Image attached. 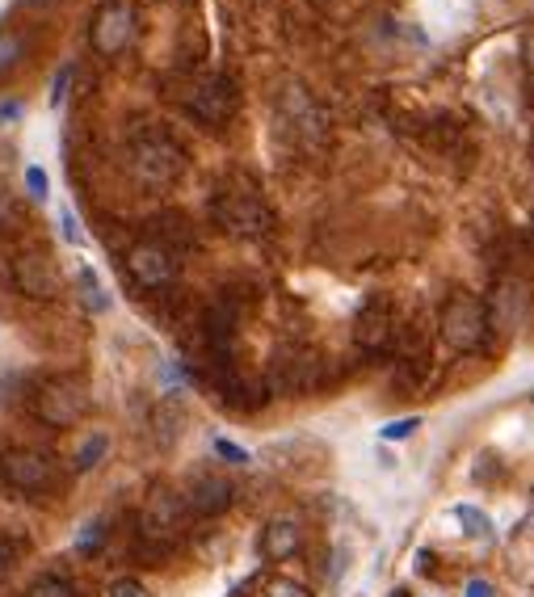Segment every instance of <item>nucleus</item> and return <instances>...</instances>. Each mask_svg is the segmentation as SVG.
Wrapping results in <instances>:
<instances>
[{
	"instance_id": "f257e3e1",
	"label": "nucleus",
	"mask_w": 534,
	"mask_h": 597,
	"mask_svg": "<svg viewBox=\"0 0 534 597\" xmlns=\"http://www.w3.org/2000/svg\"><path fill=\"white\" fill-rule=\"evenodd\" d=\"M127 160H131V173L148 185H169L186 173V152L181 143L156 127V122H139V127L127 135Z\"/></svg>"
},
{
	"instance_id": "f03ea898",
	"label": "nucleus",
	"mask_w": 534,
	"mask_h": 597,
	"mask_svg": "<svg viewBox=\"0 0 534 597\" xmlns=\"http://www.w3.org/2000/svg\"><path fill=\"white\" fill-rule=\"evenodd\" d=\"M488 303L480 295H467V291H455L442 307V320H438V333L442 341L455 349V354H471V349H480V341L488 337Z\"/></svg>"
},
{
	"instance_id": "7ed1b4c3",
	"label": "nucleus",
	"mask_w": 534,
	"mask_h": 597,
	"mask_svg": "<svg viewBox=\"0 0 534 597\" xmlns=\"http://www.w3.org/2000/svg\"><path fill=\"white\" fill-rule=\"evenodd\" d=\"M186 526H190V509H186V497H181V492L156 488L139 509V539L156 551L173 547L181 534H186Z\"/></svg>"
},
{
	"instance_id": "20e7f679",
	"label": "nucleus",
	"mask_w": 534,
	"mask_h": 597,
	"mask_svg": "<svg viewBox=\"0 0 534 597\" xmlns=\"http://www.w3.org/2000/svg\"><path fill=\"white\" fill-rule=\"evenodd\" d=\"M211 215L223 232L244 236V240H261L274 228V211L249 190H219L211 202Z\"/></svg>"
},
{
	"instance_id": "39448f33",
	"label": "nucleus",
	"mask_w": 534,
	"mask_h": 597,
	"mask_svg": "<svg viewBox=\"0 0 534 597\" xmlns=\"http://www.w3.org/2000/svg\"><path fill=\"white\" fill-rule=\"evenodd\" d=\"M85 413H89V391H85V383H80V379L55 375L47 383H38V391H34V417L43 421V425L68 429Z\"/></svg>"
},
{
	"instance_id": "423d86ee",
	"label": "nucleus",
	"mask_w": 534,
	"mask_h": 597,
	"mask_svg": "<svg viewBox=\"0 0 534 597\" xmlns=\"http://www.w3.org/2000/svg\"><path fill=\"white\" fill-rule=\"evenodd\" d=\"M0 480H5L13 492L22 497H34V492H51L59 480V463L47 455V450L34 446H17L0 455Z\"/></svg>"
},
{
	"instance_id": "0eeeda50",
	"label": "nucleus",
	"mask_w": 534,
	"mask_h": 597,
	"mask_svg": "<svg viewBox=\"0 0 534 597\" xmlns=\"http://www.w3.org/2000/svg\"><path fill=\"white\" fill-rule=\"evenodd\" d=\"M400 333V320H396V307L387 295H371L362 307H358V316H354V341L366 349V354H387L392 349Z\"/></svg>"
},
{
	"instance_id": "6e6552de",
	"label": "nucleus",
	"mask_w": 534,
	"mask_h": 597,
	"mask_svg": "<svg viewBox=\"0 0 534 597\" xmlns=\"http://www.w3.org/2000/svg\"><path fill=\"white\" fill-rule=\"evenodd\" d=\"M186 110L198 118V122H207V127H219V122H228L236 114V85L228 76H202L194 80V85L186 89Z\"/></svg>"
},
{
	"instance_id": "1a4fd4ad",
	"label": "nucleus",
	"mask_w": 534,
	"mask_h": 597,
	"mask_svg": "<svg viewBox=\"0 0 534 597\" xmlns=\"http://www.w3.org/2000/svg\"><path fill=\"white\" fill-rule=\"evenodd\" d=\"M127 274L143 291H164L177 278V257L164 244H135L127 253Z\"/></svg>"
},
{
	"instance_id": "9d476101",
	"label": "nucleus",
	"mask_w": 534,
	"mask_h": 597,
	"mask_svg": "<svg viewBox=\"0 0 534 597\" xmlns=\"http://www.w3.org/2000/svg\"><path fill=\"white\" fill-rule=\"evenodd\" d=\"M135 38V9L131 0H106L93 22V47L97 55H118L127 51V43Z\"/></svg>"
},
{
	"instance_id": "9b49d317",
	"label": "nucleus",
	"mask_w": 534,
	"mask_h": 597,
	"mask_svg": "<svg viewBox=\"0 0 534 597\" xmlns=\"http://www.w3.org/2000/svg\"><path fill=\"white\" fill-rule=\"evenodd\" d=\"M13 282H17V291L38 299V303H47L59 295V270H55V261L43 257V253H22L13 261Z\"/></svg>"
},
{
	"instance_id": "f8f14e48",
	"label": "nucleus",
	"mask_w": 534,
	"mask_h": 597,
	"mask_svg": "<svg viewBox=\"0 0 534 597\" xmlns=\"http://www.w3.org/2000/svg\"><path fill=\"white\" fill-rule=\"evenodd\" d=\"M282 122L291 127L303 143H320L328 135V118L303 89H286L282 93Z\"/></svg>"
},
{
	"instance_id": "ddd939ff",
	"label": "nucleus",
	"mask_w": 534,
	"mask_h": 597,
	"mask_svg": "<svg viewBox=\"0 0 534 597\" xmlns=\"http://www.w3.org/2000/svg\"><path fill=\"white\" fill-rule=\"evenodd\" d=\"M181 497H186L190 518H219V513L232 505L236 488H232V480H223V476H198L186 492H181Z\"/></svg>"
},
{
	"instance_id": "4468645a",
	"label": "nucleus",
	"mask_w": 534,
	"mask_h": 597,
	"mask_svg": "<svg viewBox=\"0 0 534 597\" xmlns=\"http://www.w3.org/2000/svg\"><path fill=\"white\" fill-rule=\"evenodd\" d=\"M299 543H303L299 522L295 518H274V522H265L261 539H257V551H261V560L278 564V560H291V555L299 551Z\"/></svg>"
},
{
	"instance_id": "2eb2a0df",
	"label": "nucleus",
	"mask_w": 534,
	"mask_h": 597,
	"mask_svg": "<svg viewBox=\"0 0 534 597\" xmlns=\"http://www.w3.org/2000/svg\"><path fill=\"white\" fill-rule=\"evenodd\" d=\"M26 597H80L76 581L68 572H43V576H34Z\"/></svg>"
},
{
	"instance_id": "dca6fc26",
	"label": "nucleus",
	"mask_w": 534,
	"mask_h": 597,
	"mask_svg": "<svg viewBox=\"0 0 534 597\" xmlns=\"http://www.w3.org/2000/svg\"><path fill=\"white\" fill-rule=\"evenodd\" d=\"M110 455V434H101V429H97V434H89L85 442H80L76 446V455H72V467L76 471H93L101 459H106Z\"/></svg>"
},
{
	"instance_id": "f3484780",
	"label": "nucleus",
	"mask_w": 534,
	"mask_h": 597,
	"mask_svg": "<svg viewBox=\"0 0 534 597\" xmlns=\"http://www.w3.org/2000/svg\"><path fill=\"white\" fill-rule=\"evenodd\" d=\"M253 597H312L307 585H299L295 576H261L253 585Z\"/></svg>"
},
{
	"instance_id": "a211bd4d",
	"label": "nucleus",
	"mask_w": 534,
	"mask_h": 597,
	"mask_svg": "<svg viewBox=\"0 0 534 597\" xmlns=\"http://www.w3.org/2000/svg\"><path fill=\"white\" fill-rule=\"evenodd\" d=\"M455 518L463 522V534H467V539H480V543L492 539V518H488L484 509H476V505H459V509H455Z\"/></svg>"
},
{
	"instance_id": "6ab92c4d",
	"label": "nucleus",
	"mask_w": 534,
	"mask_h": 597,
	"mask_svg": "<svg viewBox=\"0 0 534 597\" xmlns=\"http://www.w3.org/2000/svg\"><path fill=\"white\" fill-rule=\"evenodd\" d=\"M80 299H85V307L89 312H106L110 307V299H106V291H101V282H97V274L93 270H80Z\"/></svg>"
},
{
	"instance_id": "aec40b11",
	"label": "nucleus",
	"mask_w": 534,
	"mask_h": 597,
	"mask_svg": "<svg viewBox=\"0 0 534 597\" xmlns=\"http://www.w3.org/2000/svg\"><path fill=\"white\" fill-rule=\"evenodd\" d=\"M22 55H26L22 38H17L13 30H0V76H9L17 64H22Z\"/></svg>"
},
{
	"instance_id": "412c9836",
	"label": "nucleus",
	"mask_w": 534,
	"mask_h": 597,
	"mask_svg": "<svg viewBox=\"0 0 534 597\" xmlns=\"http://www.w3.org/2000/svg\"><path fill=\"white\" fill-rule=\"evenodd\" d=\"M101 543H106V522H89L85 530H80L76 551H80V555H89V551H97Z\"/></svg>"
},
{
	"instance_id": "4be33fe9",
	"label": "nucleus",
	"mask_w": 534,
	"mask_h": 597,
	"mask_svg": "<svg viewBox=\"0 0 534 597\" xmlns=\"http://www.w3.org/2000/svg\"><path fill=\"white\" fill-rule=\"evenodd\" d=\"M17 551H22V543L13 539V534H0V581L13 572V564H17Z\"/></svg>"
},
{
	"instance_id": "5701e85b",
	"label": "nucleus",
	"mask_w": 534,
	"mask_h": 597,
	"mask_svg": "<svg viewBox=\"0 0 534 597\" xmlns=\"http://www.w3.org/2000/svg\"><path fill=\"white\" fill-rule=\"evenodd\" d=\"M417 429H421V417H404V421L383 425V438H387V442H404V438H413Z\"/></svg>"
},
{
	"instance_id": "b1692460",
	"label": "nucleus",
	"mask_w": 534,
	"mask_h": 597,
	"mask_svg": "<svg viewBox=\"0 0 534 597\" xmlns=\"http://www.w3.org/2000/svg\"><path fill=\"white\" fill-rule=\"evenodd\" d=\"M215 455H219V459H228V463H236V467L249 463V450H240V446L228 442V438H215Z\"/></svg>"
},
{
	"instance_id": "393cba45",
	"label": "nucleus",
	"mask_w": 534,
	"mask_h": 597,
	"mask_svg": "<svg viewBox=\"0 0 534 597\" xmlns=\"http://www.w3.org/2000/svg\"><path fill=\"white\" fill-rule=\"evenodd\" d=\"M72 76H76V68H72V64H68L64 72L55 76V85H51V106H55V110L64 106V101H68V85H72Z\"/></svg>"
},
{
	"instance_id": "a878e982",
	"label": "nucleus",
	"mask_w": 534,
	"mask_h": 597,
	"mask_svg": "<svg viewBox=\"0 0 534 597\" xmlns=\"http://www.w3.org/2000/svg\"><path fill=\"white\" fill-rule=\"evenodd\" d=\"M26 185H30V198L34 202H47V173L38 169V164H30V169H26Z\"/></svg>"
},
{
	"instance_id": "bb28decb",
	"label": "nucleus",
	"mask_w": 534,
	"mask_h": 597,
	"mask_svg": "<svg viewBox=\"0 0 534 597\" xmlns=\"http://www.w3.org/2000/svg\"><path fill=\"white\" fill-rule=\"evenodd\" d=\"M110 597H152L139 581H114L110 585Z\"/></svg>"
},
{
	"instance_id": "cd10ccee",
	"label": "nucleus",
	"mask_w": 534,
	"mask_h": 597,
	"mask_svg": "<svg viewBox=\"0 0 534 597\" xmlns=\"http://www.w3.org/2000/svg\"><path fill=\"white\" fill-rule=\"evenodd\" d=\"M59 219H64V240L68 244H80V228H76V215L64 207V211H59Z\"/></svg>"
},
{
	"instance_id": "c85d7f7f",
	"label": "nucleus",
	"mask_w": 534,
	"mask_h": 597,
	"mask_svg": "<svg viewBox=\"0 0 534 597\" xmlns=\"http://www.w3.org/2000/svg\"><path fill=\"white\" fill-rule=\"evenodd\" d=\"M22 114H26L22 101H0V122H17Z\"/></svg>"
},
{
	"instance_id": "c756f323",
	"label": "nucleus",
	"mask_w": 534,
	"mask_h": 597,
	"mask_svg": "<svg viewBox=\"0 0 534 597\" xmlns=\"http://www.w3.org/2000/svg\"><path fill=\"white\" fill-rule=\"evenodd\" d=\"M467 597H497V589L488 581H467Z\"/></svg>"
},
{
	"instance_id": "7c9ffc66",
	"label": "nucleus",
	"mask_w": 534,
	"mask_h": 597,
	"mask_svg": "<svg viewBox=\"0 0 534 597\" xmlns=\"http://www.w3.org/2000/svg\"><path fill=\"white\" fill-rule=\"evenodd\" d=\"M55 5H59V0H22V9H30V13H47Z\"/></svg>"
},
{
	"instance_id": "2f4dec72",
	"label": "nucleus",
	"mask_w": 534,
	"mask_h": 597,
	"mask_svg": "<svg viewBox=\"0 0 534 597\" xmlns=\"http://www.w3.org/2000/svg\"><path fill=\"white\" fill-rule=\"evenodd\" d=\"M9 215H13V202H9V194H5V190H0V223H5Z\"/></svg>"
},
{
	"instance_id": "473e14b6",
	"label": "nucleus",
	"mask_w": 534,
	"mask_h": 597,
	"mask_svg": "<svg viewBox=\"0 0 534 597\" xmlns=\"http://www.w3.org/2000/svg\"><path fill=\"white\" fill-rule=\"evenodd\" d=\"M526 64H530V72H534V34L526 38Z\"/></svg>"
},
{
	"instance_id": "72a5a7b5",
	"label": "nucleus",
	"mask_w": 534,
	"mask_h": 597,
	"mask_svg": "<svg viewBox=\"0 0 534 597\" xmlns=\"http://www.w3.org/2000/svg\"><path fill=\"white\" fill-rule=\"evenodd\" d=\"M392 597H408V593H404V589H396V593H392Z\"/></svg>"
},
{
	"instance_id": "f704fd0d",
	"label": "nucleus",
	"mask_w": 534,
	"mask_h": 597,
	"mask_svg": "<svg viewBox=\"0 0 534 597\" xmlns=\"http://www.w3.org/2000/svg\"><path fill=\"white\" fill-rule=\"evenodd\" d=\"M530 400H534V391H530Z\"/></svg>"
}]
</instances>
